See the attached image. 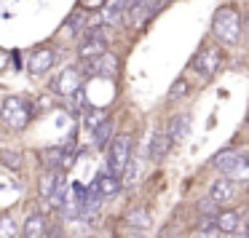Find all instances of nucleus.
Segmentation results:
<instances>
[{
	"label": "nucleus",
	"instance_id": "nucleus-1",
	"mask_svg": "<svg viewBox=\"0 0 249 238\" xmlns=\"http://www.w3.org/2000/svg\"><path fill=\"white\" fill-rule=\"evenodd\" d=\"M212 33L220 43H228V46L238 43V38H241V14L233 6L217 8L214 19H212Z\"/></svg>",
	"mask_w": 249,
	"mask_h": 238
},
{
	"label": "nucleus",
	"instance_id": "nucleus-2",
	"mask_svg": "<svg viewBox=\"0 0 249 238\" xmlns=\"http://www.w3.org/2000/svg\"><path fill=\"white\" fill-rule=\"evenodd\" d=\"M0 115H3V123L8 129L22 131L33 120V104L22 97H6L3 99V107H0Z\"/></svg>",
	"mask_w": 249,
	"mask_h": 238
},
{
	"label": "nucleus",
	"instance_id": "nucleus-3",
	"mask_svg": "<svg viewBox=\"0 0 249 238\" xmlns=\"http://www.w3.org/2000/svg\"><path fill=\"white\" fill-rule=\"evenodd\" d=\"M212 166L220 169L228 179H236V177H247L249 179V161L244 155H238V153H233V150L217 153L214 161H212Z\"/></svg>",
	"mask_w": 249,
	"mask_h": 238
},
{
	"label": "nucleus",
	"instance_id": "nucleus-4",
	"mask_svg": "<svg viewBox=\"0 0 249 238\" xmlns=\"http://www.w3.org/2000/svg\"><path fill=\"white\" fill-rule=\"evenodd\" d=\"M129 158H131V136H129V134H118V136L113 139V145H110L107 171L115 174V177H121V171L126 169Z\"/></svg>",
	"mask_w": 249,
	"mask_h": 238
},
{
	"label": "nucleus",
	"instance_id": "nucleus-5",
	"mask_svg": "<svg viewBox=\"0 0 249 238\" xmlns=\"http://www.w3.org/2000/svg\"><path fill=\"white\" fill-rule=\"evenodd\" d=\"M222 62V54L214 49V46H206V49L198 51V56L193 59V67L201 72V78L204 81H212V75L217 72V67H220Z\"/></svg>",
	"mask_w": 249,
	"mask_h": 238
},
{
	"label": "nucleus",
	"instance_id": "nucleus-6",
	"mask_svg": "<svg viewBox=\"0 0 249 238\" xmlns=\"http://www.w3.org/2000/svg\"><path fill=\"white\" fill-rule=\"evenodd\" d=\"M54 91L59 97H72L75 91H81V72L75 67H65L54 81Z\"/></svg>",
	"mask_w": 249,
	"mask_h": 238
},
{
	"label": "nucleus",
	"instance_id": "nucleus-7",
	"mask_svg": "<svg viewBox=\"0 0 249 238\" xmlns=\"http://www.w3.org/2000/svg\"><path fill=\"white\" fill-rule=\"evenodd\" d=\"M236 182L233 179H228V177H220V179H214V185H212V190H209V201L214 206H225V204H231L233 198H236Z\"/></svg>",
	"mask_w": 249,
	"mask_h": 238
},
{
	"label": "nucleus",
	"instance_id": "nucleus-8",
	"mask_svg": "<svg viewBox=\"0 0 249 238\" xmlns=\"http://www.w3.org/2000/svg\"><path fill=\"white\" fill-rule=\"evenodd\" d=\"M163 3H166V0H140L137 6H131V14H129L131 24L142 27V24H145L147 19L153 17V14H158V11H161V6H163Z\"/></svg>",
	"mask_w": 249,
	"mask_h": 238
},
{
	"label": "nucleus",
	"instance_id": "nucleus-9",
	"mask_svg": "<svg viewBox=\"0 0 249 238\" xmlns=\"http://www.w3.org/2000/svg\"><path fill=\"white\" fill-rule=\"evenodd\" d=\"M86 70H89V75H97V78H113L115 70H118V59L113 54H102L97 59L86 62Z\"/></svg>",
	"mask_w": 249,
	"mask_h": 238
},
{
	"label": "nucleus",
	"instance_id": "nucleus-10",
	"mask_svg": "<svg viewBox=\"0 0 249 238\" xmlns=\"http://www.w3.org/2000/svg\"><path fill=\"white\" fill-rule=\"evenodd\" d=\"M54 62H56V51L54 49H38V51H33L27 67H30V72L40 75V72H49L51 67H54Z\"/></svg>",
	"mask_w": 249,
	"mask_h": 238
},
{
	"label": "nucleus",
	"instance_id": "nucleus-11",
	"mask_svg": "<svg viewBox=\"0 0 249 238\" xmlns=\"http://www.w3.org/2000/svg\"><path fill=\"white\" fill-rule=\"evenodd\" d=\"M241 227V214L236 209H225L214 214V230L217 233H236Z\"/></svg>",
	"mask_w": 249,
	"mask_h": 238
},
{
	"label": "nucleus",
	"instance_id": "nucleus-12",
	"mask_svg": "<svg viewBox=\"0 0 249 238\" xmlns=\"http://www.w3.org/2000/svg\"><path fill=\"white\" fill-rule=\"evenodd\" d=\"M78 54H81L83 62L97 59V56L107 54V40H105V38H86L81 43V49H78Z\"/></svg>",
	"mask_w": 249,
	"mask_h": 238
},
{
	"label": "nucleus",
	"instance_id": "nucleus-13",
	"mask_svg": "<svg viewBox=\"0 0 249 238\" xmlns=\"http://www.w3.org/2000/svg\"><path fill=\"white\" fill-rule=\"evenodd\" d=\"M190 134V113H179V115H174L172 120H169V139L172 142H179V139H185V136Z\"/></svg>",
	"mask_w": 249,
	"mask_h": 238
},
{
	"label": "nucleus",
	"instance_id": "nucleus-14",
	"mask_svg": "<svg viewBox=\"0 0 249 238\" xmlns=\"http://www.w3.org/2000/svg\"><path fill=\"white\" fill-rule=\"evenodd\" d=\"M59 187H65L59 171H43V177L38 179V190H40V195H43V198H51V195H54Z\"/></svg>",
	"mask_w": 249,
	"mask_h": 238
},
{
	"label": "nucleus",
	"instance_id": "nucleus-15",
	"mask_svg": "<svg viewBox=\"0 0 249 238\" xmlns=\"http://www.w3.org/2000/svg\"><path fill=\"white\" fill-rule=\"evenodd\" d=\"M94 185H97V190H99L102 198H110V195H115L121 190V177H115V174H110V171H102L97 179H94Z\"/></svg>",
	"mask_w": 249,
	"mask_h": 238
},
{
	"label": "nucleus",
	"instance_id": "nucleus-16",
	"mask_svg": "<svg viewBox=\"0 0 249 238\" xmlns=\"http://www.w3.org/2000/svg\"><path fill=\"white\" fill-rule=\"evenodd\" d=\"M46 233V217L43 214H30L22 225V238H43Z\"/></svg>",
	"mask_w": 249,
	"mask_h": 238
},
{
	"label": "nucleus",
	"instance_id": "nucleus-17",
	"mask_svg": "<svg viewBox=\"0 0 249 238\" xmlns=\"http://www.w3.org/2000/svg\"><path fill=\"white\" fill-rule=\"evenodd\" d=\"M126 222H129V227H134V230H147V227L153 225L150 220V211L147 209H129V214H126Z\"/></svg>",
	"mask_w": 249,
	"mask_h": 238
},
{
	"label": "nucleus",
	"instance_id": "nucleus-18",
	"mask_svg": "<svg viewBox=\"0 0 249 238\" xmlns=\"http://www.w3.org/2000/svg\"><path fill=\"white\" fill-rule=\"evenodd\" d=\"M169 147H172V139H169L166 134H153V139H150V158L153 161H161V158H166V153H169Z\"/></svg>",
	"mask_w": 249,
	"mask_h": 238
},
{
	"label": "nucleus",
	"instance_id": "nucleus-19",
	"mask_svg": "<svg viewBox=\"0 0 249 238\" xmlns=\"http://www.w3.org/2000/svg\"><path fill=\"white\" fill-rule=\"evenodd\" d=\"M65 155H67V153L62 150V147H49V150H43V153H40L46 171H59L62 161H65Z\"/></svg>",
	"mask_w": 249,
	"mask_h": 238
},
{
	"label": "nucleus",
	"instance_id": "nucleus-20",
	"mask_svg": "<svg viewBox=\"0 0 249 238\" xmlns=\"http://www.w3.org/2000/svg\"><path fill=\"white\" fill-rule=\"evenodd\" d=\"M110 131H113V120H105V123H99L97 129H94V145L97 147H105L110 142Z\"/></svg>",
	"mask_w": 249,
	"mask_h": 238
},
{
	"label": "nucleus",
	"instance_id": "nucleus-21",
	"mask_svg": "<svg viewBox=\"0 0 249 238\" xmlns=\"http://www.w3.org/2000/svg\"><path fill=\"white\" fill-rule=\"evenodd\" d=\"M0 163L3 166H8V169H22V158H19V153H14V150H3L0 153Z\"/></svg>",
	"mask_w": 249,
	"mask_h": 238
},
{
	"label": "nucleus",
	"instance_id": "nucleus-22",
	"mask_svg": "<svg viewBox=\"0 0 249 238\" xmlns=\"http://www.w3.org/2000/svg\"><path fill=\"white\" fill-rule=\"evenodd\" d=\"M105 120H107V115H105V110H97V107H94V110H89V113H86V126H89V129H97V126L99 123H105Z\"/></svg>",
	"mask_w": 249,
	"mask_h": 238
},
{
	"label": "nucleus",
	"instance_id": "nucleus-23",
	"mask_svg": "<svg viewBox=\"0 0 249 238\" xmlns=\"http://www.w3.org/2000/svg\"><path fill=\"white\" fill-rule=\"evenodd\" d=\"M17 236V222L11 217H3L0 220V238H14Z\"/></svg>",
	"mask_w": 249,
	"mask_h": 238
},
{
	"label": "nucleus",
	"instance_id": "nucleus-24",
	"mask_svg": "<svg viewBox=\"0 0 249 238\" xmlns=\"http://www.w3.org/2000/svg\"><path fill=\"white\" fill-rule=\"evenodd\" d=\"M188 81H185V78H179V81H174V86L169 88V99H179V97H185V94H188Z\"/></svg>",
	"mask_w": 249,
	"mask_h": 238
},
{
	"label": "nucleus",
	"instance_id": "nucleus-25",
	"mask_svg": "<svg viewBox=\"0 0 249 238\" xmlns=\"http://www.w3.org/2000/svg\"><path fill=\"white\" fill-rule=\"evenodd\" d=\"M107 0H78V8H86V11H99Z\"/></svg>",
	"mask_w": 249,
	"mask_h": 238
},
{
	"label": "nucleus",
	"instance_id": "nucleus-26",
	"mask_svg": "<svg viewBox=\"0 0 249 238\" xmlns=\"http://www.w3.org/2000/svg\"><path fill=\"white\" fill-rule=\"evenodd\" d=\"M81 24H83V17H81V11H75L70 19H67V30H70L72 35H75V33H81V30H78Z\"/></svg>",
	"mask_w": 249,
	"mask_h": 238
},
{
	"label": "nucleus",
	"instance_id": "nucleus-27",
	"mask_svg": "<svg viewBox=\"0 0 249 238\" xmlns=\"http://www.w3.org/2000/svg\"><path fill=\"white\" fill-rule=\"evenodd\" d=\"M193 238H217V230H198Z\"/></svg>",
	"mask_w": 249,
	"mask_h": 238
},
{
	"label": "nucleus",
	"instance_id": "nucleus-28",
	"mask_svg": "<svg viewBox=\"0 0 249 238\" xmlns=\"http://www.w3.org/2000/svg\"><path fill=\"white\" fill-rule=\"evenodd\" d=\"M126 238H145V236H142V233L137 230V233H129V236H126Z\"/></svg>",
	"mask_w": 249,
	"mask_h": 238
}]
</instances>
